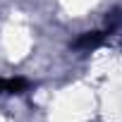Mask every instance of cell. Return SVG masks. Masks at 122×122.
Wrapping results in <instances>:
<instances>
[{
	"label": "cell",
	"instance_id": "cell-1",
	"mask_svg": "<svg viewBox=\"0 0 122 122\" xmlns=\"http://www.w3.org/2000/svg\"><path fill=\"white\" fill-rule=\"evenodd\" d=\"M105 34V46H120L122 48V10H112L108 17V24L103 29Z\"/></svg>",
	"mask_w": 122,
	"mask_h": 122
},
{
	"label": "cell",
	"instance_id": "cell-2",
	"mask_svg": "<svg viewBox=\"0 0 122 122\" xmlns=\"http://www.w3.org/2000/svg\"><path fill=\"white\" fill-rule=\"evenodd\" d=\"M105 46V34L103 29L101 31H86L81 34L77 41H74V50H81V53H91V50H98Z\"/></svg>",
	"mask_w": 122,
	"mask_h": 122
},
{
	"label": "cell",
	"instance_id": "cell-3",
	"mask_svg": "<svg viewBox=\"0 0 122 122\" xmlns=\"http://www.w3.org/2000/svg\"><path fill=\"white\" fill-rule=\"evenodd\" d=\"M26 89H29V81L24 77H0V96L24 93Z\"/></svg>",
	"mask_w": 122,
	"mask_h": 122
}]
</instances>
